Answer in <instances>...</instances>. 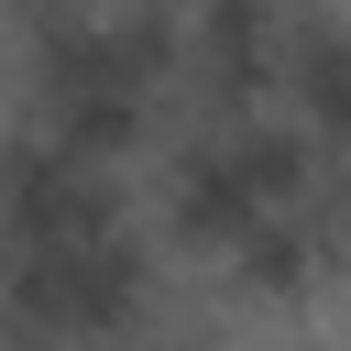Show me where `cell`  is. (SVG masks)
Listing matches in <instances>:
<instances>
[{"label":"cell","instance_id":"cell-1","mask_svg":"<svg viewBox=\"0 0 351 351\" xmlns=\"http://www.w3.org/2000/svg\"><path fill=\"white\" fill-rule=\"evenodd\" d=\"M132 351H219V340H208V329H197V318H176V307H165V318H154V329H143V340H132Z\"/></svg>","mask_w":351,"mask_h":351}]
</instances>
